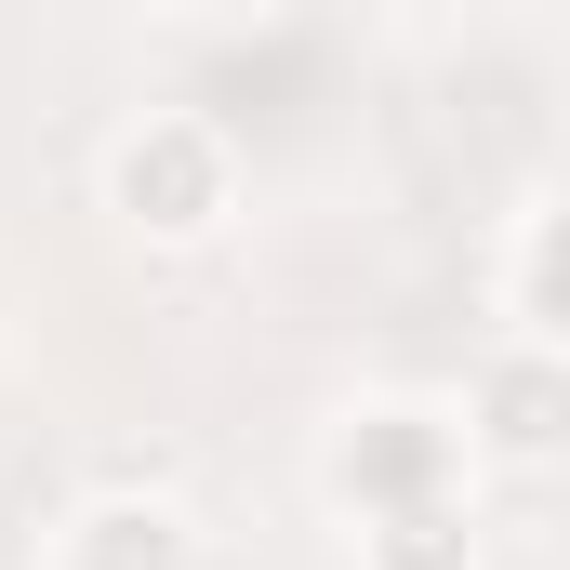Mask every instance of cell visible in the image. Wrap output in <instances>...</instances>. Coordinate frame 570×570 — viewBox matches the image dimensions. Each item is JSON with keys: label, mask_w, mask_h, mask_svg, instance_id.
<instances>
[{"label": "cell", "mask_w": 570, "mask_h": 570, "mask_svg": "<svg viewBox=\"0 0 570 570\" xmlns=\"http://www.w3.org/2000/svg\"><path fill=\"white\" fill-rule=\"evenodd\" d=\"M27 570H199V518L173 491H80Z\"/></svg>", "instance_id": "obj_4"}, {"label": "cell", "mask_w": 570, "mask_h": 570, "mask_svg": "<svg viewBox=\"0 0 570 570\" xmlns=\"http://www.w3.org/2000/svg\"><path fill=\"white\" fill-rule=\"evenodd\" d=\"M318 491L385 531V518H425V504H478V451L451 399H358L345 425L318 438Z\"/></svg>", "instance_id": "obj_2"}, {"label": "cell", "mask_w": 570, "mask_h": 570, "mask_svg": "<svg viewBox=\"0 0 570 570\" xmlns=\"http://www.w3.org/2000/svg\"><path fill=\"white\" fill-rule=\"evenodd\" d=\"M94 186H107V213L134 226L146 253H199V239L239 226V134L213 107H134L107 134V173Z\"/></svg>", "instance_id": "obj_1"}, {"label": "cell", "mask_w": 570, "mask_h": 570, "mask_svg": "<svg viewBox=\"0 0 570 570\" xmlns=\"http://www.w3.org/2000/svg\"><path fill=\"white\" fill-rule=\"evenodd\" d=\"M464 451L491 464V478H570V358L558 345H491L478 372H464Z\"/></svg>", "instance_id": "obj_3"}, {"label": "cell", "mask_w": 570, "mask_h": 570, "mask_svg": "<svg viewBox=\"0 0 570 570\" xmlns=\"http://www.w3.org/2000/svg\"><path fill=\"white\" fill-rule=\"evenodd\" d=\"M358 570H478V504H425V518L358 531Z\"/></svg>", "instance_id": "obj_6"}, {"label": "cell", "mask_w": 570, "mask_h": 570, "mask_svg": "<svg viewBox=\"0 0 570 570\" xmlns=\"http://www.w3.org/2000/svg\"><path fill=\"white\" fill-rule=\"evenodd\" d=\"M504 332L570 358V199L518 213V239H504Z\"/></svg>", "instance_id": "obj_5"}]
</instances>
